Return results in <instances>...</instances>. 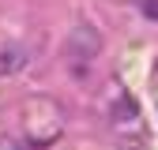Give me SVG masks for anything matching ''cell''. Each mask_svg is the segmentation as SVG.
Wrapping results in <instances>:
<instances>
[{"mask_svg": "<svg viewBox=\"0 0 158 150\" xmlns=\"http://www.w3.org/2000/svg\"><path fill=\"white\" fill-rule=\"evenodd\" d=\"M23 64H27V53L23 49H4V53H0V75H11Z\"/></svg>", "mask_w": 158, "mask_h": 150, "instance_id": "cell-1", "label": "cell"}, {"mask_svg": "<svg viewBox=\"0 0 158 150\" xmlns=\"http://www.w3.org/2000/svg\"><path fill=\"white\" fill-rule=\"evenodd\" d=\"M143 11H147L151 19H158V4H154V0H147V4H143Z\"/></svg>", "mask_w": 158, "mask_h": 150, "instance_id": "cell-2", "label": "cell"}]
</instances>
